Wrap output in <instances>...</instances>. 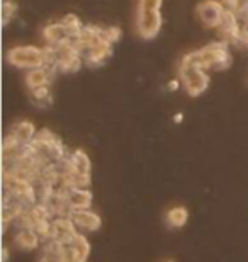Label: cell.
Returning a JSON list of instances; mask_svg holds the SVG:
<instances>
[{"label":"cell","instance_id":"cell-10","mask_svg":"<svg viewBox=\"0 0 248 262\" xmlns=\"http://www.w3.org/2000/svg\"><path fill=\"white\" fill-rule=\"evenodd\" d=\"M66 203L72 211H75V209H88L92 208L94 194L88 187H73V189H66Z\"/></svg>","mask_w":248,"mask_h":262},{"label":"cell","instance_id":"cell-1","mask_svg":"<svg viewBox=\"0 0 248 262\" xmlns=\"http://www.w3.org/2000/svg\"><path fill=\"white\" fill-rule=\"evenodd\" d=\"M177 73H178V78L182 80V89L186 91L187 96L199 97L200 94H204L208 91V87L211 83V77L208 72L199 68L197 65L189 63V61L181 58Z\"/></svg>","mask_w":248,"mask_h":262},{"label":"cell","instance_id":"cell-22","mask_svg":"<svg viewBox=\"0 0 248 262\" xmlns=\"http://www.w3.org/2000/svg\"><path fill=\"white\" fill-rule=\"evenodd\" d=\"M184 121V113H175L173 114V123H182Z\"/></svg>","mask_w":248,"mask_h":262},{"label":"cell","instance_id":"cell-21","mask_svg":"<svg viewBox=\"0 0 248 262\" xmlns=\"http://www.w3.org/2000/svg\"><path fill=\"white\" fill-rule=\"evenodd\" d=\"M221 2H223L224 7L230 10H238L241 5V0H221Z\"/></svg>","mask_w":248,"mask_h":262},{"label":"cell","instance_id":"cell-7","mask_svg":"<svg viewBox=\"0 0 248 262\" xmlns=\"http://www.w3.org/2000/svg\"><path fill=\"white\" fill-rule=\"evenodd\" d=\"M112 46L114 45L105 39V36H102V39L97 45H94L92 48H88L83 53V63L91 68L102 67L110 58V55H112Z\"/></svg>","mask_w":248,"mask_h":262},{"label":"cell","instance_id":"cell-8","mask_svg":"<svg viewBox=\"0 0 248 262\" xmlns=\"http://www.w3.org/2000/svg\"><path fill=\"white\" fill-rule=\"evenodd\" d=\"M56 75H58V72L51 67H46V65L36 67V68H31V70H26L24 83H26V87H28V91L44 87V85H51Z\"/></svg>","mask_w":248,"mask_h":262},{"label":"cell","instance_id":"cell-13","mask_svg":"<svg viewBox=\"0 0 248 262\" xmlns=\"http://www.w3.org/2000/svg\"><path fill=\"white\" fill-rule=\"evenodd\" d=\"M189 218H191V213L186 206L182 204H177V206H172L168 211L165 213V222L170 228L173 230H181L187 225Z\"/></svg>","mask_w":248,"mask_h":262},{"label":"cell","instance_id":"cell-4","mask_svg":"<svg viewBox=\"0 0 248 262\" xmlns=\"http://www.w3.org/2000/svg\"><path fill=\"white\" fill-rule=\"evenodd\" d=\"M226 14V7L221 0H200L196 5V19L206 29H218Z\"/></svg>","mask_w":248,"mask_h":262},{"label":"cell","instance_id":"cell-19","mask_svg":"<svg viewBox=\"0 0 248 262\" xmlns=\"http://www.w3.org/2000/svg\"><path fill=\"white\" fill-rule=\"evenodd\" d=\"M163 0H138L136 7L138 9H160L162 10Z\"/></svg>","mask_w":248,"mask_h":262},{"label":"cell","instance_id":"cell-2","mask_svg":"<svg viewBox=\"0 0 248 262\" xmlns=\"http://www.w3.org/2000/svg\"><path fill=\"white\" fill-rule=\"evenodd\" d=\"M5 60H7V63L10 67L20 68V70H31V68L36 67H43L44 65L43 46H36V45L14 46V48L7 50Z\"/></svg>","mask_w":248,"mask_h":262},{"label":"cell","instance_id":"cell-18","mask_svg":"<svg viewBox=\"0 0 248 262\" xmlns=\"http://www.w3.org/2000/svg\"><path fill=\"white\" fill-rule=\"evenodd\" d=\"M104 36L107 41L116 45L121 39V36H123V31H121L119 26H104Z\"/></svg>","mask_w":248,"mask_h":262},{"label":"cell","instance_id":"cell-24","mask_svg":"<svg viewBox=\"0 0 248 262\" xmlns=\"http://www.w3.org/2000/svg\"><path fill=\"white\" fill-rule=\"evenodd\" d=\"M246 56H248V48H246Z\"/></svg>","mask_w":248,"mask_h":262},{"label":"cell","instance_id":"cell-23","mask_svg":"<svg viewBox=\"0 0 248 262\" xmlns=\"http://www.w3.org/2000/svg\"><path fill=\"white\" fill-rule=\"evenodd\" d=\"M2 255H4V262H9V259H10V250H9V247H4L2 249Z\"/></svg>","mask_w":248,"mask_h":262},{"label":"cell","instance_id":"cell-16","mask_svg":"<svg viewBox=\"0 0 248 262\" xmlns=\"http://www.w3.org/2000/svg\"><path fill=\"white\" fill-rule=\"evenodd\" d=\"M29 99H31V102L36 104L38 107H50L51 102H53L51 85L31 89V91H29Z\"/></svg>","mask_w":248,"mask_h":262},{"label":"cell","instance_id":"cell-25","mask_svg":"<svg viewBox=\"0 0 248 262\" xmlns=\"http://www.w3.org/2000/svg\"><path fill=\"white\" fill-rule=\"evenodd\" d=\"M165 262H173V260H165Z\"/></svg>","mask_w":248,"mask_h":262},{"label":"cell","instance_id":"cell-12","mask_svg":"<svg viewBox=\"0 0 248 262\" xmlns=\"http://www.w3.org/2000/svg\"><path fill=\"white\" fill-rule=\"evenodd\" d=\"M9 133H12L22 145H28V143H31V141L36 138V133H38V129H36L34 123L28 121V119H20V121L14 123L12 126H10Z\"/></svg>","mask_w":248,"mask_h":262},{"label":"cell","instance_id":"cell-15","mask_svg":"<svg viewBox=\"0 0 248 262\" xmlns=\"http://www.w3.org/2000/svg\"><path fill=\"white\" fill-rule=\"evenodd\" d=\"M60 23L63 24V28H65V33L68 38H72V39H77L78 36L82 34V29H83V26L85 24H82V20L80 17H78L77 14H65L63 17L60 19Z\"/></svg>","mask_w":248,"mask_h":262},{"label":"cell","instance_id":"cell-14","mask_svg":"<svg viewBox=\"0 0 248 262\" xmlns=\"http://www.w3.org/2000/svg\"><path fill=\"white\" fill-rule=\"evenodd\" d=\"M41 38H43L44 45H50V46H56L60 41H63L65 38H68L66 33H65V28L60 20L56 23H48L41 29Z\"/></svg>","mask_w":248,"mask_h":262},{"label":"cell","instance_id":"cell-9","mask_svg":"<svg viewBox=\"0 0 248 262\" xmlns=\"http://www.w3.org/2000/svg\"><path fill=\"white\" fill-rule=\"evenodd\" d=\"M70 218L73 220V223L77 225V228L80 232H99L100 227H102V218L100 214L88 209H75L72 211Z\"/></svg>","mask_w":248,"mask_h":262},{"label":"cell","instance_id":"cell-5","mask_svg":"<svg viewBox=\"0 0 248 262\" xmlns=\"http://www.w3.org/2000/svg\"><path fill=\"white\" fill-rule=\"evenodd\" d=\"M241 28H243V23L240 20L238 12L226 9V14L223 20H221L219 28L216 29V33L219 34V39L226 41V43H230L231 46L241 48Z\"/></svg>","mask_w":248,"mask_h":262},{"label":"cell","instance_id":"cell-6","mask_svg":"<svg viewBox=\"0 0 248 262\" xmlns=\"http://www.w3.org/2000/svg\"><path fill=\"white\" fill-rule=\"evenodd\" d=\"M80 230L73 223L70 216H55L51 222V237L50 240H55L58 244H70L75 240Z\"/></svg>","mask_w":248,"mask_h":262},{"label":"cell","instance_id":"cell-20","mask_svg":"<svg viewBox=\"0 0 248 262\" xmlns=\"http://www.w3.org/2000/svg\"><path fill=\"white\" fill-rule=\"evenodd\" d=\"M178 89H182V80L178 77L175 78H170V80L167 82V91L168 92H175Z\"/></svg>","mask_w":248,"mask_h":262},{"label":"cell","instance_id":"cell-3","mask_svg":"<svg viewBox=\"0 0 248 262\" xmlns=\"http://www.w3.org/2000/svg\"><path fill=\"white\" fill-rule=\"evenodd\" d=\"M136 34L141 39L151 41L162 33L163 15L160 9H138L136 7Z\"/></svg>","mask_w":248,"mask_h":262},{"label":"cell","instance_id":"cell-17","mask_svg":"<svg viewBox=\"0 0 248 262\" xmlns=\"http://www.w3.org/2000/svg\"><path fill=\"white\" fill-rule=\"evenodd\" d=\"M15 15H17V2H14V0H4V5H2V24L9 26L15 19Z\"/></svg>","mask_w":248,"mask_h":262},{"label":"cell","instance_id":"cell-11","mask_svg":"<svg viewBox=\"0 0 248 262\" xmlns=\"http://www.w3.org/2000/svg\"><path fill=\"white\" fill-rule=\"evenodd\" d=\"M43 244V238L33 228H19L14 235V245L20 250H38Z\"/></svg>","mask_w":248,"mask_h":262}]
</instances>
